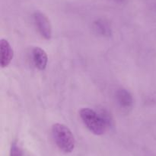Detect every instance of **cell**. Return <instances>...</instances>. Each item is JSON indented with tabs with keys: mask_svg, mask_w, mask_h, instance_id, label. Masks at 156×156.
Segmentation results:
<instances>
[{
	"mask_svg": "<svg viewBox=\"0 0 156 156\" xmlns=\"http://www.w3.org/2000/svg\"><path fill=\"white\" fill-rule=\"evenodd\" d=\"M52 136L56 146L64 153H70L74 150L76 140L71 130L61 123H55L52 126Z\"/></svg>",
	"mask_w": 156,
	"mask_h": 156,
	"instance_id": "obj_1",
	"label": "cell"
},
{
	"mask_svg": "<svg viewBox=\"0 0 156 156\" xmlns=\"http://www.w3.org/2000/svg\"><path fill=\"white\" fill-rule=\"evenodd\" d=\"M79 116L84 125L93 134L101 136L106 132L108 125L101 114L94 110L90 108H82L79 111Z\"/></svg>",
	"mask_w": 156,
	"mask_h": 156,
	"instance_id": "obj_2",
	"label": "cell"
},
{
	"mask_svg": "<svg viewBox=\"0 0 156 156\" xmlns=\"http://www.w3.org/2000/svg\"><path fill=\"white\" fill-rule=\"evenodd\" d=\"M34 21L42 37L45 39L50 40L52 37V27L47 17L42 12H35L34 14Z\"/></svg>",
	"mask_w": 156,
	"mask_h": 156,
	"instance_id": "obj_3",
	"label": "cell"
},
{
	"mask_svg": "<svg viewBox=\"0 0 156 156\" xmlns=\"http://www.w3.org/2000/svg\"><path fill=\"white\" fill-rule=\"evenodd\" d=\"M14 51L9 41L5 39L0 40V65L6 67L13 59Z\"/></svg>",
	"mask_w": 156,
	"mask_h": 156,
	"instance_id": "obj_4",
	"label": "cell"
},
{
	"mask_svg": "<svg viewBox=\"0 0 156 156\" xmlns=\"http://www.w3.org/2000/svg\"><path fill=\"white\" fill-rule=\"evenodd\" d=\"M32 56L35 67L40 70H44L48 62V57L45 50L39 47H34L32 50Z\"/></svg>",
	"mask_w": 156,
	"mask_h": 156,
	"instance_id": "obj_5",
	"label": "cell"
},
{
	"mask_svg": "<svg viewBox=\"0 0 156 156\" xmlns=\"http://www.w3.org/2000/svg\"><path fill=\"white\" fill-rule=\"evenodd\" d=\"M117 102L121 107L129 109L133 105V97L130 93L124 89H120L117 92Z\"/></svg>",
	"mask_w": 156,
	"mask_h": 156,
	"instance_id": "obj_6",
	"label": "cell"
},
{
	"mask_svg": "<svg viewBox=\"0 0 156 156\" xmlns=\"http://www.w3.org/2000/svg\"><path fill=\"white\" fill-rule=\"evenodd\" d=\"M9 156H23L22 149L16 141L12 142V145H11Z\"/></svg>",
	"mask_w": 156,
	"mask_h": 156,
	"instance_id": "obj_7",
	"label": "cell"
},
{
	"mask_svg": "<svg viewBox=\"0 0 156 156\" xmlns=\"http://www.w3.org/2000/svg\"><path fill=\"white\" fill-rule=\"evenodd\" d=\"M96 29L100 33H101L102 35H108L110 32V29L108 28V24H105L103 21H98L97 23H95Z\"/></svg>",
	"mask_w": 156,
	"mask_h": 156,
	"instance_id": "obj_8",
	"label": "cell"
},
{
	"mask_svg": "<svg viewBox=\"0 0 156 156\" xmlns=\"http://www.w3.org/2000/svg\"><path fill=\"white\" fill-rule=\"evenodd\" d=\"M114 2H123L124 0H114Z\"/></svg>",
	"mask_w": 156,
	"mask_h": 156,
	"instance_id": "obj_9",
	"label": "cell"
}]
</instances>
